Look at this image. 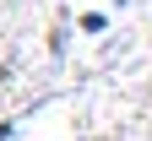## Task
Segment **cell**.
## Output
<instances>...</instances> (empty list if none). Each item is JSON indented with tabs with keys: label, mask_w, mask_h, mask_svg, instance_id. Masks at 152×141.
Segmentation results:
<instances>
[{
	"label": "cell",
	"mask_w": 152,
	"mask_h": 141,
	"mask_svg": "<svg viewBox=\"0 0 152 141\" xmlns=\"http://www.w3.org/2000/svg\"><path fill=\"white\" fill-rule=\"evenodd\" d=\"M114 6H125V0H114Z\"/></svg>",
	"instance_id": "obj_2"
},
{
	"label": "cell",
	"mask_w": 152,
	"mask_h": 141,
	"mask_svg": "<svg viewBox=\"0 0 152 141\" xmlns=\"http://www.w3.org/2000/svg\"><path fill=\"white\" fill-rule=\"evenodd\" d=\"M0 141H11V125H0Z\"/></svg>",
	"instance_id": "obj_1"
}]
</instances>
